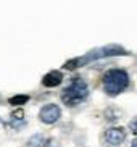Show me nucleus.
I'll return each instance as SVG.
<instances>
[{"instance_id":"obj_5","label":"nucleus","mask_w":137,"mask_h":147,"mask_svg":"<svg viewBox=\"0 0 137 147\" xmlns=\"http://www.w3.org/2000/svg\"><path fill=\"white\" fill-rule=\"evenodd\" d=\"M61 81H63V74L60 71H50V73H47L44 76L42 84L45 87H56L61 84Z\"/></svg>"},{"instance_id":"obj_3","label":"nucleus","mask_w":137,"mask_h":147,"mask_svg":"<svg viewBox=\"0 0 137 147\" xmlns=\"http://www.w3.org/2000/svg\"><path fill=\"white\" fill-rule=\"evenodd\" d=\"M60 118H61V110L56 104L44 105L39 112V120L42 121L44 125H55Z\"/></svg>"},{"instance_id":"obj_9","label":"nucleus","mask_w":137,"mask_h":147,"mask_svg":"<svg viewBox=\"0 0 137 147\" xmlns=\"http://www.w3.org/2000/svg\"><path fill=\"white\" fill-rule=\"evenodd\" d=\"M61 144H60V141L56 138H48V139H45V144H44V147H60Z\"/></svg>"},{"instance_id":"obj_7","label":"nucleus","mask_w":137,"mask_h":147,"mask_svg":"<svg viewBox=\"0 0 137 147\" xmlns=\"http://www.w3.org/2000/svg\"><path fill=\"white\" fill-rule=\"evenodd\" d=\"M28 100H29V97L23 94V95H15V97H11L8 102H10L11 105H23V104H26Z\"/></svg>"},{"instance_id":"obj_6","label":"nucleus","mask_w":137,"mask_h":147,"mask_svg":"<svg viewBox=\"0 0 137 147\" xmlns=\"http://www.w3.org/2000/svg\"><path fill=\"white\" fill-rule=\"evenodd\" d=\"M44 144H45V138H44L42 134H36V136H32L28 141L26 146L28 147H44Z\"/></svg>"},{"instance_id":"obj_4","label":"nucleus","mask_w":137,"mask_h":147,"mask_svg":"<svg viewBox=\"0 0 137 147\" xmlns=\"http://www.w3.org/2000/svg\"><path fill=\"white\" fill-rule=\"evenodd\" d=\"M103 139L108 146H120L126 141V129L121 126H113V128L105 131Z\"/></svg>"},{"instance_id":"obj_12","label":"nucleus","mask_w":137,"mask_h":147,"mask_svg":"<svg viewBox=\"0 0 137 147\" xmlns=\"http://www.w3.org/2000/svg\"><path fill=\"white\" fill-rule=\"evenodd\" d=\"M131 147H137V138H136V139H134L132 142H131Z\"/></svg>"},{"instance_id":"obj_10","label":"nucleus","mask_w":137,"mask_h":147,"mask_svg":"<svg viewBox=\"0 0 137 147\" xmlns=\"http://www.w3.org/2000/svg\"><path fill=\"white\" fill-rule=\"evenodd\" d=\"M129 129L132 131V133L137 134V117H134L132 120L129 121Z\"/></svg>"},{"instance_id":"obj_8","label":"nucleus","mask_w":137,"mask_h":147,"mask_svg":"<svg viewBox=\"0 0 137 147\" xmlns=\"http://www.w3.org/2000/svg\"><path fill=\"white\" fill-rule=\"evenodd\" d=\"M113 110H115V108H107V110H105V117H107V120L115 121L116 118H120L121 113L120 112H113Z\"/></svg>"},{"instance_id":"obj_2","label":"nucleus","mask_w":137,"mask_h":147,"mask_svg":"<svg viewBox=\"0 0 137 147\" xmlns=\"http://www.w3.org/2000/svg\"><path fill=\"white\" fill-rule=\"evenodd\" d=\"M89 95V86L86 84V81L81 78H76L71 81L68 87H64L61 92V100L64 105L68 107H76V105L82 104Z\"/></svg>"},{"instance_id":"obj_11","label":"nucleus","mask_w":137,"mask_h":147,"mask_svg":"<svg viewBox=\"0 0 137 147\" xmlns=\"http://www.w3.org/2000/svg\"><path fill=\"white\" fill-rule=\"evenodd\" d=\"M23 117H24V112L23 110H18V112L13 113V118H23Z\"/></svg>"},{"instance_id":"obj_13","label":"nucleus","mask_w":137,"mask_h":147,"mask_svg":"<svg viewBox=\"0 0 137 147\" xmlns=\"http://www.w3.org/2000/svg\"><path fill=\"white\" fill-rule=\"evenodd\" d=\"M110 147H113V146H110Z\"/></svg>"},{"instance_id":"obj_1","label":"nucleus","mask_w":137,"mask_h":147,"mask_svg":"<svg viewBox=\"0 0 137 147\" xmlns=\"http://www.w3.org/2000/svg\"><path fill=\"white\" fill-rule=\"evenodd\" d=\"M102 84H103L105 94L110 95V97H115V95L121 94V92H124L128 89L129 74L126 69H120V68L110 69V71H107L103 74Z\"/></svg>"}]
</instances>
